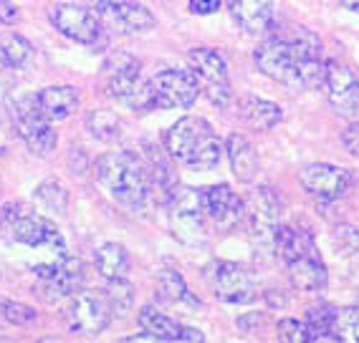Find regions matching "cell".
<instances>
[{"mask_svg":"<svg viewBox=\"0 0 359 343\" xmlns=\"http://www.w3.org/2000/svg\"><path fill=\"white\" fill-rule=\"evenodd\" d=\"M18 18H20V10L13 0H0V23L13 26V23H18Z\"/></svg>","mask_w":359,"mask_h":343,"instance_id":"37","label":"cell"},{"mask_svg":"<svg viewBox=\"0 0 359 343\" xmlns=\"http://www.w3.org/2000/svg\"><path fill=\"white\" fill-rule=\"evenodd\" d=\"M327 86L329 104L334 106V111L344 119H359V81L354 78V71L349 66L339 64V61H329L327 64Z\"/></svg>","mask_w":359,"mask_h":343,"instance_id":"14","label":"cell"},{"mask_svg":"<svg viewBox=\"0 0 359 343\" xmlns=\"http://www.w3.org/2000/svg\"><path fill=\"white\" fill-rule=\"evenodd\" d=\"M140 69H142V64L132 53L111 51L109 56H107V61H104V69H102L104 91H107L111 99H116V102L129 104L142 86Z\"/></svg>","mask_w":359,"mask_h":343,"instance_id":"13","label":"cell"},{"mask_svg":"<svg viewBox=\"0 0 359 343\" xmlns=\"http://www.w3.org/2000/svg\"><path fill=\"white\" fill-rule=\"evenodd\" d=\"M157 295H160L165 303H193L200 305L198 300L190 295L182 275L175 273V270H162L157 275Z\"/></svg>","mask_w":359,"mask_h":343,"instance_id":"28","label":"cell"},{"mask_svg":"<svg viewBox=\"0 0 359 343\" xmlns=\"http://www.w3.org/2000/svg\"><path fill=\"white\" fill-rule=\"evenodd\" d=\"M341 144H344V149L349 154L359 157V119L352 121V124L344 129V134H341Z\"/></svg>","mask_w":359,"mask_h":343,"instance_id":"35","label":"cell"},{"mask_svg":"<svg viewBox=\"0 0 359 343\" xmlns=\"http://www.w3.org/2000/svg\"><path fill=\"white\" fill-rule=\"evenodd\" d=\"M332 336L341 343H359V305H344L332 313Z\"/></svg>","mask_w":359,"mask_h":343,"instance_id":"27","label":"cell"},{"mask_svg":"<svg viewBox=\"0 0 359 343\" xmlns=\"http://www.w3.org/2000/svg\"><path fill=\"white\" fill-rule=\"evenodd\" d=\"M36 200H39V202L43 204L48 212L64 215L66 192H64V187L58 185V182H53V179H48V182H43V185H39V190H36Z\"/></svg>","mask_w":359,"mask_h":343,"instance_id":"31","label":"cell"},{"mask_svg":"<svg viewBox=\"0 0 359 343\" xmlns=\"http://www.w3.org/2000/svg\"><path fill=\"white\" fill-rule=\"evenodd\" d=\"M208 288L215 293V298L223 303H250L258 295V278L248 267L231 260H212L203 270Z\"/></svg>","mask_w":359,"mask_h":343,"instance_id":"6","label":"cell"},{"mask_svg":"<svg viewBox=\"0 0 359 343\" xmlns=\"http://www.w3.org/2000/svg\"><path fill=\"white\" fill-rule=\"evenodd\" d=\"M245 220L250 237L263 253H276V235L281 227V200L271 187H258L245 200Z\"/></svg>","mask_w":359,"mask_h":343,"instance_id":"7","label":"cell"},{"mask_svg":"<svg viewBox=\"0 0 359 343\" xmlns=\"http://www.w3.org/2000/svg\"><path fill=\"white\" fill-rule=\"evenodd\" d=\"M332 242L337 245V250H341L344 255H354L359 253V230L357 227H337L334 230Z\"/></svg>","mask_w":359,"mask_h":343,"instance_id":"34","label":"cell"},{"mask_svg":"<svg viewBox=\"0 0 359 343\" xmlns=\"http://www.w3.org/2000/svg\"><path fill=\"white\" fill-rule=\"evenodd\" d=\"M276 253L281 255L289 278L299 290L319 293L327 288V265L321 260L319 250L309 232L294 227H278Z\"/></svg>","mask_w":359,"mask_h":343,"instance_id":"4","label":"cell"},{"mask_svg":"<svg viewBox=\"0 0 359 343\" xmlns=\"http://www.w3.org/2000/svg\"><path fill=\"white\" fill-rule=\"evenodd\" d=\"M256 66L271 81L294 91L324 86L327 64L321 58V41L309 28H296L291 38H271L253 53Z\"/></svg>","mask_w":359,"mask_h":343,"instance_id":"1","label":"cell"},{"mask_svg":"<svg viewBox=\"0 0 359 343\" xmlns=\"http://www.w3.org/2000/svg\"><path fill=\"white\" fill-rule=\"evenodd\" d=\"M225 152H228V159H231L233 174H236L241 182H253L258 174V157L253 152V146L248 144L245 136L241 134H231L228 141H225Z\"/></svg>","mask_w":359,"mask_h":343,"instance_id":"20","label":"cell"},{"mask_svg":"<svg viewBox=\"0 0 359 343\" xmlns=\"http://www.w3.org/2000/svg\"><path fill=\"white\" fill-rule=\"evenodd\" d=\"M276 333L281 341L286 343H306L311 341L309 336V326L306 321H296V318H281L276 326Z\"/></svg>","mask_w":359,"mask_h":343,"instance_id":"32","label":"cell"},{"mask_svg":"<svg viewBox=\"0 0 359 343\" xmlns=\"http://www.w3.org/2000/svg\"><path fill=\"white\" fill-rule=\"evenodd\" d=\"M104 295H107V300H109L111 311L119 313V316L132 311V305H135V288H132V283L124 278H111L107 290H104Z\"/></svg>","mask_w":359,"mask_h":343,"instance_id":"30","label":"cell"},{"mask_svg":"<svg viewBox=\"0 0 359 343\" xmlns=\"http://www.w3.org/2000/svg\"><path fill=\"white\" fill-rule=\"evenodd\" d=\"M187 8H190V13H195V15H212V13H218L220 0H190Z\"/></svg>","mask_w":359,"mask_h":343,"instance_id":"36","label":"cell"},{"mask_svg":"<svg viewBox=\"0 0 359 343\" xmlns=\"http://www.w3.org/2000/svg\"><path fill=\"white\" fill-rule=\"evenodd\" d=\"M86 129L94 139L99 141H114L122 134V121L114 111H104V108H94L86 116Z\"/></svg>","mask_w":359,"mask_h":343,"instance_id":"29","label":"cell"},{"mask_svg":"<svg viewBox=\"0 0 359 343\" xmlns=\"http://www.w3.org/2000/svg\"><path fill=\"white\" fill-rule=\"evenodd\" d=\"M111 18L116 20V26L124 28L127 33H144L154 28V15L149 13L147 8L140 6V3H132V0H122V3H114L109 6Z\"/></svg>","mask_w":359,"mask_h":343,"instance_id":"24","label":"cell"},{"mask_svg":"<svg viewBox=\"0 0 359 343\" xmlns=\"http://www.w3.org/2000/svg\"><path fill=\"white\" fill-rule=\"evenodd\" d=\"M39 104L43 108V114L51 121H61L71 116L79 106V91L74 86H48V89L39 91Z\"/></svg>","mask_w":359,"mask_h":343,"instance_id":"21","label":"cell"},{"mask_svg":"<svg viewBox=\"0 0 359 343\" xmlns=\"http://www.w3.org/2000/svg\"><path fill=\"white\" fill-rule=\"evenodd\" d=\"M15 127H18L20 139L26 141V146L39 157H48L56 149L58 136L51 127V119L43 114L39 99L36 96H23L13 106Z\"/></svg>","mask_w":359,"mask_h":343,"instance_id":"9","label":"cell"},{"mask_svg":"<svg viewBox=\"0 0 359 343\" xmlns=\"http://www.w3.org/2000/svg\"><path fill=\"white\" fill-rule=\"evenodd\" d=\"M142 330H147L154 341H182V330L185 326H180L177 321H172L170 316H165L162 311H157L154 305H144L137 316Z\"/></svg>","mask_w":359,"mask_h":343,"instance_id":"22","label":"cell"},{"mask_svg":"<svg viewBox=\"0 0 359 343\" xmlns=\"http://www.w3.org/2000/svg\"><path fill=\"white\" fill-rule=\"evenodd\" d=\"M51 20L66 38L76 43H94L102 33L99 18L81 6H56L51 10Z\"/></svg>","mask_w":359,"mask_h":343,"instance_id":"17","label":"cell"},{"mask_svg":"<svg viewBox=\"0 0 359 343\" xmlns=\"http://www.w3.org/2000/svg\"><path fill=\"white\" fill-rule=\"evenodd\" d=\"M170 217H172L175 235L185 242L205 240V210H203V192L193 187H175L167 197Z\"/></svg>","mask_w":359,"mask_h":343,"instance_id":"11","label":"cell"},{"mask_svg":"<svg viewBox=\"0 0 359 343\" xmlns=\"http://www.w3.org/2000/svg\"><path fill=\"white\" fill-rule=\"evenodd\" d=\"M144 86H147L152 108H190L200 94V83L193 71L180 69L162 71L149 78Z\"/></svg>","mask_w":359,"mask_h":343,"instance_id":"8","label":"cell"},{"mask_svg":"<svg viewBox=\"0 0 359 343\" xmlns=\"http://www.w3.org/2000/svg\"><path fill=\"white\" fill-rule=\"evenodd\" d=\"M339 6H344L352 13H359V0H339Z\"/></svg>","mask_w":359,"mask_h":343,"instance_id":"38","label":"cell"},{"mask_svg":"<svg viewBox=\"0 0 359 343\" xmlns=\"http://www.w3.org/2000/svg\"><path fill=\"white\" fill-rule=\"evenodd\" d=\"M165 149L170 159L193 169H212L223 157V141L205 119L182 116L177 124L167 129Z\"/></svg>","mask_w":359,"mask_h":343,"instance_id":"2","label":"cell"},{"mask_svg":"<svg viewBox=\"0 0 359 343\" xmlns=\"http://www.w3.org/2000/svg\"><path fill=\"white\" fill-rule=\"evenodd\" d=\"M111 311L107 295H99V293L91 290H76L66 303L64 318L69 328L79 336H99L109 328L111 323Z\"/></svg>","mask_w":359,"mask_h":343,"instance_id":"10","label":"cell"},{"mask_svg":"<svg viewBox=\"0 0 359 343\" xmlns=\"http://www.w3.org/2000/svg\"><path fill=\"white\" fill-rule=\"evenodd\" d=\"M83 286V262L76 258H66L48 278L41 280V298L46 303H56L61 298H71Z\"/></svg>","mask_w":359,"mask_h":343,"instance_id":"18","label":"cell"},{"mask_svg":"<svg viewBox=\"0 0 359 343\" xmlns=\"http://www.w3.org/2000/svg\"><path fill=\"white\" fill-rule=\"evenodd\" d=\"M3 230L13 242L28 248H61V232L48 217L28 210L26 204H8L3 210Z\"/></svg>","mask_w":359,"mask_h":343,"instance_id":"5","label":"cell"},{"mask_svg":"<svg viewBox=\"0 0 359 343\" xmlns=\"http://www.w3.org/2000/svg\"><path fill=\"white\" fill-rule=\"evenodd\" d=\"M241 114L258 132H271L283 119V111L278 104L266 102V99H256V96H248V99L241 102Z\"/></svg>","mask_w":359,"mask_h":343,"instance_id":"23","label":"cell"},{"mask_svg":"<svg viewBox=\"0 0 359 343\" xmlns=\"http://www.w3.org/2000/svg\"><path fill=\"white\" fill-rule=\"evenodd\" d=\"M299 182H302V187L311 197L339 200L349 192V182L352 179H349V172L341 169V167L316 162V164H309L299 172Z\"/></svg>","mask_w":359,"mask_h":343,"instance_id":"15","label":"cell"},{"mask_svg":"<svg viewBox=\"0 0 359 343\" xmlns=\"http://www.w3.org/2000/svg\"><path fill=\"white\" fill-rule=\"evenodd\" d=\"M94 262H97V270L107 280L124 278V273H127V267H129V255L122 245H116V242H107V245H102V248L97 250Z\"/></svg>","mask_w":359,"mask_h":343,"instance_id":"26","label":"cell"},{"mask_svg":"<svg viewBox=\"0 0 359 343\" xmlns=\"http://www.w3.org/2000/svg\"><path fill=\"white\" fill-rule=\"evenodd\" d=\"M0 313L8 323L13 326H31L36 321V311L26 303H15V300H3L0 303Z\"/></svg>","mask_w":359,"mask_h":343,"instance_id":"33","label":"cell"},{"mask_svg":"<svg viewBox=\"0 0 359 343\" xmlns=\"http://www.w3.org/2000/svg\"><path fill=\"white\" fill-rule=\"evenodd\" d=\"M203 192V210L220 230H233L245 217V202L233 192L231 185L205 187Z\"/></svg>","mask_w":359,"mask_h":343,"instance_id":"16","label":"cell"},{"mask_svg":"<svg viewBox=\"0 0 359 343\" xmlns=\"http://www.w3.org/2000/svg\"><path fill=\"white\" fill-rule=\"evenodd\" d=\"M187 61L200 83V94H205L215 106L223 108L231 102V78H228V66L223 56L212 48H193Z\"/></svg>","mask_w":359,"mask_h":343,"instance_id":"12","label":"cell"},{"mask_svg":"<svg viewBox=\"0 0 359 343\" xmlns=\"http://www.w3.org/2000/svg\"><path fill=\"white\" fill-rule=\"evenodd\" d=\"M97 182L109 192V197L127 207H142L152 192L149 167L142 164L132 152H109L97 162Z\"/></svg>","mask_w":359,"mask_h":343,"instance_id":"3","label":"cell"},{"mask_svg":"<svg viewBox=\"0 0 359 343\" xmlns=\"http://www.w3.org/2000/svg\"><path fill=\"white\" fill-rule=\"evenodd\" d=\"M228 10L245 33H266L273 23L271 0H228Z\"/></svg>","mask_w":359,"mask_h":343,"instance_id":"19","label":"cell"},{"mask_svg":"<svg viewBox=\"0 0 359 343\" xmlns=\"http://www.w3.org/2000/svg\"><path fill=\"white\" fill-rule=\"evenodd\" d=\"M33 56V46L18 33H0V71L23 69Z\"/></svg>","mask_w":359,"mask_h":343,"instance_id":"25","label":"cell"}]
</instances>
